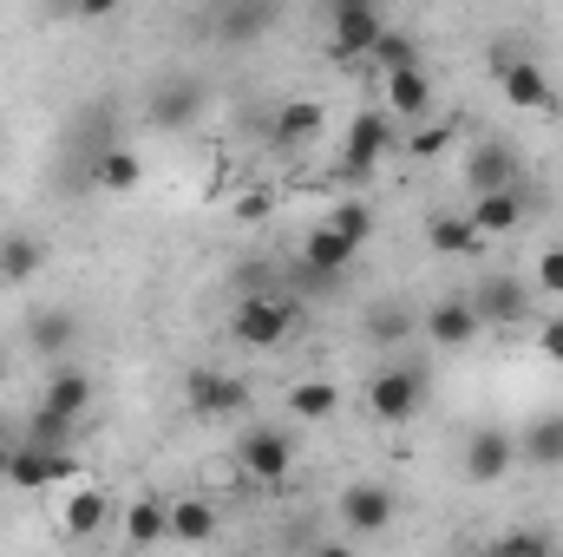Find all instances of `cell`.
<instances>
[{
  "mask_svg": "<svg viewBox=\"0 0 563 557\" xmlns=\"http://www.w3.org/2000/svg\"><path fill=\"white\" fill-rule=\"evenodd\" d=\"M236 466H243L256 485H282L288 466H295V439H288L282 426H250V433L236 439Z\"/></svg>",
  "mask_w": 563,
  "mask_h": 557,
  "instance_id": "7",
  "label": "cell"
},
{
  "mask_svg": "<svg viewBox=\"0 0 563 557\" xmlns=\"http://www.w3.org/2000/svg\"><path fill=\"white\" fill-rule=\"evenodd\" d=\"M472 308H478L485 328H505V321H525L531 315V288L518 276H485L472 288Z\"/></svg>",
  "mask_w": 563,
  "mask_h": 557,
  "instance_id": "14",
  "label": "cell"
},
{
  "mask_svg": "<svg viewBox=\"0 0 563 557\" xmlns=\"http://www.w3.org/2000/svg\"><path fill=\"white\" fill-rule=\"evenodd\" d=\"M518 459H525V466H544V472H563V414L531 419V426L518 433Z\"/></svg>",
  "mask_w": 563,
  "mask_h": 557,
  "instance_id": "22",
  "label": "cell"
},
{
  "mask_svg": "<svg viewBox=\"0 0 563 557\" xmlns=\"http://www.w3.org/2000/svg\"><path fill=\"white\" fill-rule=\"evenodd\" d=\"M139 177H144L139 151H125V144H99V151H92V171H86V184H92V190L125 197V190H139Z\"/></svg>",
  "mask_w": 563,
  "mask_h": 557,
  "instance_id": "18",
  "label": "cell"
},
{
  "mask_svg": "<svg viewBox=\"0 0 563 557\" xmlns=\"http://www.w3.org/2000/svg\"><path fill=\"white\" fill-rule=\"evenodd\" d=\"M380 0H328V59L334 66H354L361 53H374L380 40Z\"/></svg>",
  "mask_w": 563,
  "mask_h": 557,
  "instance_id": "1",
  "label": "cell"
},
{
  "mask_svg": "<svg viewBox=\"0 0 563 557\" xmlns=\"http://www.w3.org/2000/svg\"><path fill=\"white\" fill-rule=\"evenodd\" d=\"M125 0H73V20H112Z\"/></svg>",
  "mask_w": 563,
  "mask_h": 557,
  "instance_id": "37",
  "label": "cell"
},
{
  "mask_svg": "<svg viewBox=\"0 0 563 557\" xmlns=\"http://www.w3.org/2000/svg\"><path fill=\"white\" fill-rule=\"evenodd\" d=\"M282 401H288V414L295 419L321 426V419H334V407H341V387H334V381H295Z\"/></svg>",
  "mask_w": 563,
  "mask_h": 557,
  "instance_id": "27",
  "label": "cell"
},
{
  "mask_svg": "<svg viewBox=\"0 0 563 557\" xmlns=\"http://www.w3.org/2000/svg\"><path fill=\"white\" fill-rule=\"evenodd\" d=\"M328 223H334L347 243H367V237H374V210H367L361 197H341V204L328 210Z\"/></svg>",
  "mask_w": 563,
  "mask_h": 557,
  "instance_id": "31",
  "label": "cell"
},
{
  "mask_svg": "<svg viewBox=\"0 0 563 557\" xmlns=\"http://www.w3.org/2000/svg\"><path fill=\"white\" fill-rule=\"evenodd\" d=\"M380 73H394V66H420V46H413V33H394V26H380V40H374V53H367Z\"/></svg>",
  "mask_w": 563,
  "mask_h": 557,
  "instance_id": "30",
  "label": "cell"
},
{
  "mask_svg": "<svg viewBox=\"0 0 563 557\" xmlns=\"http://www.w3.org/2000/svg\"><path fill=\"white\" fill-rule=\"evenodd\" d=\"M59 7H66V13H73V0H59Z\"/></svg>",
  "mask_w": 563,
  "mask_h": 557,
  "instance_id": "40",
  "label": "cell"
},
{
  "mask_svg": "<svg viewBox=\"0 0 563 557\" xmlns=\"http://www.w3.org/2000/svg\"><path fill=\"white\" fill-rule=\"evenodd\" d=\"M40 407H46V414L79 419L86 407H92V374L73 368V361H53V374H46V387H40Z\"/></svg>",
  "mask_w": 563,
  "mask_h": 557,
  "instance_id": "17",
  "label": "cell"
},
{
  "mask_svg": "<svg viewBox=\"0 0 563 557\" xmlns=\"http://www.w3.org/2000/svg\"><path fill=\"white\" fill-rule=\"evenodd\" d=\"M420 328H426V341L439 348V354H459V348H472L478 341V308H472V295H439L432 308L420 315Z\"/></svg>",
  "mask_w": 563,
  "mask_h": 557,
  "instance_id": "10",
  "label": "cell"
},
{
  "mask_svg": "<svg viewBox=\"0 0 563 557\" xmlns=\"http://www.w3.org/2000/svg\"><path fill=\"white\" fill-rule=\"evenodd\" d=\"M230 335H236L243 348H282V341L295 335V302H288V288L243 295L236 315H230Z\"/></svg>",
  "mask_w": 563,
  "mask_h": 557,
  "instance_id": "2",
  "label": "cell"
},
{
  "mask_svg": "<svg viewBox=\"0 0 563 557\" xmlns=\"http://www.w3.org/2000/svg\"><path fill=\"white\" fill-rule=\"evenodd\" d=\"M394 112H361L354 125H347V139H341V177L347 184H367L387 157H394Z\"/></svg>",
  "mask_w": 563,
  "mask_h": 557,
  "instance_id": "4",
  "label": "cell"
},
{
  "mask_svg": "<svg viewBox=\"0 0 563 557\" xmlns=\"http://www.w3.org/2000/svg\"><path fill=\"white\" fill-rule=\"evenodd\" d=\"M511 466H518V433L478 426V433L465 439V479H472V485H498Z\"/></svg>",
  "mask_w": 563,
  "mask_h": 557,
  "instance_id": "13",
  "label": "cell"
},
{
  "mask_svg": "<svg viewBox=\"0 0 563 557\" xmlns=\"http://www.w3.org/2000/svg\"><path fill=\"white\" fill-rule=\"evenodd\" d=\"M538 295H563V243L538 256Z\"/></svg>",
  "mask_w": 563,
  "mask_h": 557,
  "instance_id": "34",
  "label": "cell"
},
{
  "mask_svg": "<svg viewBox=\"0 0 563 557\" xmlns=\"http://www.w3.org/2000/svg\"><path fill=\"white\" fill-rule=\"evenodd\" d=\"M73 426H79V419L33 407V419H26V433H20V439H33V446H73Z\"/></svg>",
  "mask_w": 563,
  "mask_h": 557,
  "instance_id": "32",
  "label": "cell"
},
{
  "mask_svg": "<svg viewBox=\"0 0 563 557\" xmlns=\"http://www.w3.org/2000/svg\"><path fill=\"white\" fill-rule=\"evenodd\" d=\"M465 177H472V190H511V184H525V164L505 139H485L465 157Z\"/></svg>",
  "mask_w": 563,
  "mask_h": 557,
  "instance_id": "16",
  "label": "cell"
},
{
  "mask_svg": "<svg viewBox=\"0 0 563 557\" xmlns=\"http://www.w3.org/2000/svg\"><path fill=\"white\" fill-rule=\"evenodd\" d=\"M420 407H426V368H413V361H394L367 381V414L380 426H407Z\"/></svg>",
  "mask_w": 563,
  "mask_h": 557,
  "instance_id": "3",
  "label": "cell"
},
{
  "mask_svg": "<svg viewBox=\"0 0 563 557\" xmlns=\"http://www.w3.org/2000/svg\"><path fill=\"white\" fill-rule=\"evenodd\" d=\"M282 20V0H217V40L223 46H256Z\"/></svg>",
  "mask_w": 563,
  "mask_h": 557,
  "instance_id": "11",
  "label": "cell"
},
{
  "mask_svg": "<svg viewBox=\"0 0 563 557\" xmlns=\"http://www.w3.org/2000/svg\"><path fill=\"white\" fill-rule=\"evenodd\" d=\"M492 79H498V92H505V106H518V112H551V79H544V66L538 59H518V53H492Z\"/></svg>",
  "mask_w": 563,
  "mask_h": 557,
  "instance_id": "9",
  "label": "cell"
},
{
  "mask_svg": "<svg viewBox=\"0 0 563 557\" xmlns=\"http://www.w3.org/2000/svg\"><path fill=\"white\" fill-rule=\"evenodd\" d=\"M558 538L551 532H505V538H492V551H551Z\"/></svg>",
  "mask_w": 563,
  "mask_h": 557,
  "instance_id": "35",
  "label": "cell"
},
{
  "mask_svg": "<svg viewBox=\"0 0 563 557\" xmlns=\"http://www.w3.org/2000/svg\"><path fill=\"white\" fill-rule=\"evenodd\" d=\"M538 348H544V361H551V368H563V315H551V321L538 328Z\"/></svg>",
  "mask_w": 563,
  "mask_h": 557,
  "instance_id": "36",
  "label": "cell"
},
{
  "mask_svg": "<svg viewBox=\"0 0 563 557\" xmlns=\"http://www.w3.org/2000/svg\"><path fill=\"white\" fill-rule=\"evenodd\" d=\"M445 144H452V125H420V132L407 139V151H413V157H439Z\"/></svg>",
  "mask_w": 563,
  "mask_h": 557,
  "instance_id": "33",
  "label": "cell"
},
{
  "mask_svg": "<svg viewBox=\"0 0 563 557\" xmlns=\"http://www.w3.org/2000/svg\"><path fill=\"white\" fill-rule=\"evenodd\" d=\"M0 381H7V354H0Z\"/></svg>",
  "mask_w": 563,
  "mask_h": 557,
  "instance_id": "39",
  "label": "cell"
},
{
  "mask_svg": "<svg viewBox=\"0 0 563 557\" xmlns=\"http://www.w3.org/2000/svg\"><path fill=\"white\" fill-rule=\"evenodd\" d=\"M164 538H170V505L164 499L125 505V545H164Z\"/></svg>",
  "mask_w": 563,
  "mask_h": 557,
  "instance_id": "29",
  "label": "cell"
},
{
  "mask_svg": "<svg viewBox=\"0 0 563 557\" xmlns=\"http://www.w3.org/2000/svg\"><path fill=\"white\" fill-rule=\"evenodd\" d=\"M7 459H13V439H0V479H7Z\"/></svg>",
  "mask_w": 563,
  "mask_h": 557,
  "instance_id": "38",
  "label": "cell"
},
{
  "mask_svg": "<svg viewBox=\"0 0 563 557\" xmlns=\"http://www.w3.org/2000/svg\"><path fill=\"white\" fill-rule=\"evenodd\" d=\"M426 243H432L439 256H478V250H485V237H478L472 210H432V223H426Z\"/></svg>",
  "mask_w": 563,
  "mask_h": 557,
  "instance_id": "19",
  "label": "cell"
},
{
  "mask_svg": "<svg viewBox=\"0 0 563 557\" xmlns=\"http://www.w3.org/2000/svg\"><path fill=\"white\" fill-rule=\"evenodd\" d=\"M321 125H328V112L314 99H288L269 132H276V144H308V139H321Z\"/></svg>",
  "mask_w": 563,
  "mask_h": 557,
  "instance_id": "28",
  "label": "cell"
},
{
  "mask_svg": "<svg viewBox=\"0 0 563 557\" xmlns=\"http://www.w3.org/2000/svg\"><path fill=\"white\" fill-rule=\"evenodd\" d=\"M361 328H367V341H374V348H400V341H413L420 315H413L400 295H387V302H374V308H367V321H361Z\"/></svg>",
  "mask_w": 563,
  "mask_h": 557,
  "instance_id": "23",
  "label": "cell"
},
{
  "mask_svg": "<svg viewBox=\"0 0 563 557\" xmlns=\"http://www.w3.org/2000/svg\"><path fill=\"white\" fill-rule=\"evenodd\" d=\"M394 485H380V479H354L341 499H334V512H341V525L354 532V538H387V525H394Z\"/></svg>",
  "mask_w": 563,
  "mask_h": 557,
  "instance_id": "6",
  "label": "cell"
},
{
  "mask_svg": "<svg viewBox=\"0 0 563 557\" xmlns=\"http://www.w3.org/2000/svg\"><path fill=\"white\" fill-rule=\"evenodd\" d=\"M170 538L177 545H210L217 538V505L210 499H177L170 505Z\"/></svg>",
  "mask_w": 563,
  "mask_h": 557,
  "instance_id": "26",
  "label": "cell"
},
{
  "mask_svg": "<svg viewBox=\"0 0 563 557\" xmlns=\"http://www.w3.org/2000/svg\"><path fill=\"white\" fill-rule=\"evenodd\" d=\"M40 263H46V243L33 230H7L0 237V282L7 288H26V282L40 276Z\"/></svg>",
  "mask_w": 563,
  "mask_h": 557,
  "instance_id": "21",
  "label": "cell"
},
{
  "mask_svg": "<svg viewBox=\"0 0 563 557\" xmlns=\"http://www.w3.org/2000/svg\"><path fill=\"white\" fill-rule=\"evenodd\" d=\"M472 223H478V237L492 243V237H511L518 223H525V184H511V190H472Z\"/></svg>",
  "mask_w": 563,
  "mask_h": 557,
  "instance_id": "15",
  "label": "cell"
},
{
  "mask_svg": "<svg viewBox=\"0 0 563 557\" xmlns=\"http://www.w3.org/2000/svg\"><path fill=\"white\" fill-rule=\"evenodd\" d=\"M203 106H210V86H203L197 73H170V79H157V86H151L144 119H151L157 132H190V125L203 119Z\"/></svg>",
  "mask_w": 563,
  "mask_h": 557,
  "instance_id": "5",
  "label": "cell"
},
{
  "mask_svg": "<svg viewBox=\"0 0 563 557\" xmlns=\"http://www.w3.org/2000/svg\"><path fill=\"white\" fill-rule=\"evenodd\" d=\"M106 518H112V499H106L99 485H73V499L59 505V525H66V538H92Z\"/></svg>",
  "mask_w": 563,
  "mask_h": 557,
  "instance_id": "25",
  "label": "cell"
},
{
  "mask_svg": "<svg viewBox=\"0 0 563 557\" xmlns=\"http://www.w3.org/2000/svg\"><path fill=\"white\" fill-rule=\"evenodd\" d=\"M79 335H86V321L73 315V308H33L26 315V354H40V361H66L73 348H79Z\"/></svg>",
  "mask_w": 563,
  "mask_h": 557,
  "instance_id": "12",
  "label": "cell"
},
{
  "mask_svg": "<svg viewBox=\"0 0 563 557\" xmlns=\"http://www.w3.org/2000/svg\"><path fill=\"white\" fill-rule=\"evenodd\" d=\"M354 256H361V243H347L334 223H314L308 237H301V263H314V270H354Z\"/></svg>",
  "mask_w": 563,
  "mask_h": 557,
  "instance_id": "24",
  "label": "cell"
},
{
  "mask_svg": "<svg viewBox=\"0 0 563 557\" xmlns=\"http://www.w3.org/2000/svg\"><path fill=\"white\" fill-rule=\"evenodd\" d=\"M184 401H190L197 419H230V414L250 407V381H243V374H223V368H197V374L184 381Z\"/></svg>",
  "mask_w": 563,
  "mask_h": 557,
  "instance_id": "8",
  "label": "cell"
},
{
  "mask_svg": "<svg viewBox=\"0 0 563 557\" xmlns=\"http://www.w3.org/2000/svg\"><path fill=\"white\" fill-rule=\"evenodd\" d=\"M380 86H387V112L394 119H426L432 112V79L420 66H394V73H380Z\"/></svg>",
  "mask_w": 563,
  "mask_h": 557,
  "instance_id": "20",
  "label": "cell"
}]
</instances>
